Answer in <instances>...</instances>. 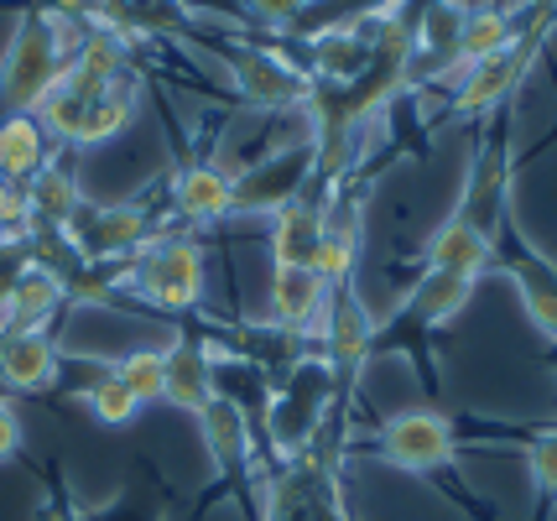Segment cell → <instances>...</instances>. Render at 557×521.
Wrapping results in <instances>:
<instances>
[{"label": "cell", "instance_id": "cell-1", "mask_svg": "<svg viewBox=\"0 0 557 521\" xmlns=\"http://www.w3.org/2000/svg\"><path fill=\"white\" fill-rule=\"evenodd\" d=\"M63 78V58H58V37L48 22H26L16 48L5 58V74H0V104L11 115H26L52 95V84Z\"/></svg>", "mask_w": 557, "mask_h": 521}, {"label": "cell", "instance_id": "cell-2", "mask_svg": "<svg viewBox=\"0 0 557 521\" xmlns=\"http://www.w3.org/2000/svg\"><path fill=\"white\" fill-rule=\"evenodd\" d=\"M136 287H141V298H151L168 313L194 308L203 298V250H198V240H177V235L151 240V250L136 266Z\"/></svg>", "mask_w": 557, "mask_h": 521}, {"label": "cell", "instance_id": "cell-3", "mask_svg": "<svg viewBox=\"0 0 557 521\" xmlns=\"http://www.w3.org/2000/svg\"><path fill=\"white\" fill-rule=\"evenodd\" d=\"M381 454H386L396 470H443L454 464L459 454V438H454V422L443 412H396V418L381 427Z\"/></svg>", "mask_w": 557, "mask_h": 521}, {"label": "cell", "instance_id": "cell-4", "mask_svg": "<svg viewBox=\"0 0 557 521\" xmlns=\"http://www.w3.org/2000/svg\"><path fill=\"white\" fill-rule=\"evenodd\" d=\"M490 261H495V235H485L480 224H469L463 214H448L428 235V266L433 272H459L480 282V272H485Z\"/></svg>", "mask_w": 557, "mask_h": 521}, {"label": "cell", "instance_id": "cell-5", "mask_svg": "<svg viewBox=\"0 0 557 521\" xmlns=\"http://www.w3.org/2000/svg\"><path fill=\"white\" fill-rule=\"evenodd\" d=\"M0 381L16 386V392H48L58 381V349L42 328H22V334H5L0 345Z\"/></svg>", "mask_w": 557, "mask_h": 521}, {"label": "cell", "instance_id": "cell-6", "mask_svg": "<svg viewBox=\"0 0 557 521\" xmlns=\"http://www.w3.org/2000/svg\"><path fill=\"white\" fill-rule=\"evenodd\" d=\"M323 209L308 203L302 194L292 203L276 209V235H271V256H276V266H313L318 256V240H323Z\"/></svg>", "mask_w": 557, "mask_h": 521}, {"label": "cell", "instance_id": "cell-7", "mask_svg": "<svg viewBox=\"0 0 557 521\" xmlns=\"http://www.w3.org/2000/svg\"><path fill=\"white\" fill-rule=\"evenodd\" d=\"M521 69H527V48H510V52H500V58L474 63V69L459 78L463 89H459V104H454V110H459V115H485V110H495V104L516 89Z\"/></svg>", "mask_w": 557, "mask_h": 521}, {"label": "cell", "instance_id": "cell-8", "mask_svg": "<svg viewBox=\"0 0 557 521\" xmlns=\"http://www.w3.org/2000/svg\"><path fill=\"white\" fill-rule=\"evenodd\" d=\"M63 302V282L42 266H32L11 282V293H5V328L11 334H22V328H42L52 319V308Z\"/></svg>", "mask_w": 557, "mask_h": 521}, {"label": "cell", "instance_id": "cell-9", "mask_svg": "<svg viewBox=\"0 0 557 521\" xmlns=\"http://www.w3.org/2000/svg\"><path fill=\"white\" fill-rule=\"evenodd\" d=\"M323 308V276L313 266H276L271 272V319L282 328H302Z\"/></svg>", "mask_w": 557, "mask_h": 521}, {"label": "cell", "instance_id": "cell-10", "mask_svg": "<svg viewBox=\"0 0 557 521\" xmlns=\"http://www.w3.org/2000/svg\"><path fill=\"white\" fill-rule=\"evenodd\" d=\"M48 168V141H42V121L32 115H5L0 121V177L5 183H26Z\"/></svg>", "mask_w": 557, "mask_h": 521}, {"label": "cell", "instance_id": "cell-11", "mask_svg": "<svg viewBox=\"0 0 557 521\" xmlns=\"http://www.w3.org/2000/svg\"><path fill=\"white\" fill-rule=\"evenodd\" d=\"M168 401L183 412H203L214 401V371H209V355L198 345L168 349Z\"/></svg>", "mask_w": 557, "mask_h": 521}, {"label": "cell", "instance_id": "cell-12", "mask_svg": "<svg viewBox=\"0 0 557 521\" xmlns=\"http://www.w3.org/2000/svg\"><path fill=\"white\" fill-rule=\"evenodd\" d=\"M198 422H203V444H209L219 470H240L245 448H250V427H245L240 407H235L230 397H214L203 412H198Z\"/></svg>", "mask_w": 557, "mask_h": 521}, {"label": "cell", "instance_id": "cell-13", "mask_svg": "<svg viewBox=\"0 0 557 521\" xmlns=\"http://www.w3.org/2000/svg\"><path fill=\"white\" fill-rule=\"evenodd\" d=\"M516 48V26H510L506 11H495V5H480V11H469L459 26V69H474V63H485V58H500V52Z\"/></svg>", "mask_w": 557, "mask_h": 521}, {"label": "cell", "instance_id": "cell-14", "mask_svg": "<svg viewBox=\"0 0 557 521\" xmlns=\"http://www.w3.org/2000/svg\"><path fill=\"white\" fill-rule=\"evenodd\" d=\"M510 282H516V293L527 302V319L536 323V334H547L557 345V272L547 261H536V256H521L510 266Z\"/></svg>", "mask_w": 557, "mask_h": 521}, {"label": "cell", "instance_id": "cell-15", "mask_svg": "<svg viewBox=\"0 0 557 521\" xmlns=\"http://www.w3.org/2000/svg\"><path fill=\"white\" fill-rule=\"evenodd\" d=\"M172 199H177V209H183L188 220L209 224V220H219V214L235 209V183L219 173V168H188V173L177 177Z\"/></svg>", "mask_w": 557, "mask_h": 521}, {"label": "cell", "instance_id": "cell-16", "mask_svg": "<svg viewBox=\"0 0 557 521\" xmlns=\"http://www.w3.org/2000/svg\"><path fill=\"white\" fill-rule=\"evenodd\" d=\"M474 298V276H459V272H433L428 266V276L412 287V298H407V308H412L422 323H448L454 313H459L463 302Z\"/></svg>", "mask_w": 557, "mask_h": 521}, {"label": "cell", "instance_id": "cell-17", "mask_svg": "<svg viewBox=\"0 0 557 521\" xmlns=\"http://www.w3.org/2000/svg\"><path fill=\"white\" fill-rule=\"evenodd\" d=\"M146 246V209L125 203V209H95V220L84 230V250L95 256H125V250Z\"/></svg>", "mask_w": 557, "mask_h": 521}, {"label": "cell", "instance_id": "cell-18", "mask_svg": "<svg viewBox=\"0 0 557 521\" xmlns=\"http://www.w3.org/2000/svg\"><path fill=\"white\" fill-rule=\"evenodd\" d=\"M370 328H375V323L360 313V302L339 298L334 319H329V360H334L339 371H355V365L364 360V349H370Z\"/></svg>", "mask_w": 557, "mask_h": 521}, {"label": "cell", "instance_id": "cell-19", "mask_svg": "<svg viewBox=\"0 0 557 521\" xmlns=\"http://www.w3.org/2000/svg\"><path fill=\"white\" fill-rule=\"evenodd\" d=\"M355 214H329L323 220V240H318V256H313V272L323 276V287L329 282H344V276L355 272Z\"/></svg>", "mask_w": 557, "mask_h": 521}, {"label": "cell", "instance_id": "cell-20", "mask_svg": "<svg viewBox=\"0 0 557 521\" xmlns=\"http://www.w3.org/2000/svg\"><path fill=\"white\" fill-rule=\"evenodd\" d=\"M240 89L256 104H287L297 95V78L287 63H276L267 52H245L240 58Z\"/></svg>", "mask_w": 557, "mask_h": 521}, {"label": "cell", "instance_id": "cell-21", "mask_svg": "<svg viewBox=\"0 0 557 521\" xmlns=\"http://www.w3.org/2000/svg\"><path fill=\"white\" fill-rule=\"evenodd\" d=\"M26 203H32V214H42V220L69 224L73 214H78V183H73L63 168H42V173L32 177Z\"/></svg>", "mask_w": 557, "mask_h": 521}, {"label": "cell", "instance_id": "cell-22", "mask_svg": "<svg viewBox=\"0 0 557 521\" xmlns=\"http://www.w3.org/2000/svg\"><path fill=\"white\" fill-rule=\"evenodd\" d=\"M131 386V397L141 401H162L168 397V349H136V355H125L121 371H115Z\"/></svg>", "mask_w": 557, "mask_h": 521}, {"label": "cell", "instance_id": "cell-23", "mask_svg": "<svg viewBox=\"0 0 557 521\" xmlns=\"http://www.w3.org/2000/svg\"><path fill=\"white\" fill-rule=\"evenodd\" d=\"M89 407H95V418H99V422H115V427H121V422H131L136 412H141V401L131 397V386H125V381H121L115 371L99 375L95 386H89Z\"/></svg>", "mask_w": 557, "mask_h": 521}, {"label": "cell", "instance_id": "cell-24", "mask_svg": "<svg viewBox=\"0 0 557 521\" xmlns=\"http://www.w3.org/2000/svg\"><path fill=\"white\" fill-rule=\"evenodd\" d=\"M527 470H532V485L547 500H557V433H542L527 448Z\"/></svg>", "mask_w": 557, "mask_h": 521}, {"label": "cell", "instance_id": "cell-25", "mask_svg": "<svg viewBox=\"0 0 557 521\" xmlns=\"http://www.w3.org/2000/svg\"><path fill=\"white\" fill-rule=\"evenodd\" d=\"M459 26H463V16L448 5V0H437L433 11L422 16V42H433V48H459Z\"/></svg>", "mask_w": 557, "mask_h": 521}, {"label": "cell", "instance_id": "cell-26", "mask_svg": "<svg viewBox=\"0 0 557 521\" xmlns=\"http://www.w3.org/2000/svg\"><path fill=\"white\" fill-rule=\"evenodd\" d=\"M16 448H22V418H16V407L0 397V464L5 459H16Z\"/></svg>", "mask_w": 557, "mask_h": 521}, {"label": "cell", "instance_id": "cell-27", "mask_svg": "<svg viewBox=\"0 0 557 521\" xmlns=\"http://www.w3.org/2000/svg\"><path fill=\"white\" fill-rule=\"evenodd\" d=\"M302 5H308V0H250V11L267 16V22H292Z\"/></svg>", "mask_w": 557, "mask_h": 521}, {"label": "cell", "instance_id": "cell-28", "mask_svg": "<svg viewBox=\"0 0 557 521\" xmlns=\"http://www.w3.org/2000/svg\"><path fill=\"white\" fill-rule=\"evenodd\" d=\"M532 5H536V11H553V5H557V0H532Z\"/></svg>", "mask_w": 557, "mask_h": 521}]
</instances>
